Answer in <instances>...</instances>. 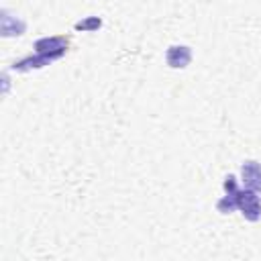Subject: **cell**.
<instances>
[{"instance_id":"obj_3","label":"cell","mask_w":261,"mask_h":261,"mask_svg":"<svg viewBox=\"0 0 261 261\" xmlns=\"http://www.w3.org/2000/svg\"><path fill=\"white\" fill-rule=\"evenodd\" d=\"M224 196L216 202V210L220 214H230L237 210V192H239V186H237V177L234 175H226L224 177Z\"/></svg>"},{"instance_id":"obj_2","label":"cell","mask_w":261,"mask_h":261,"mask_svg":"<svg viewBox=\"0 0 261 261\" xmlns=\"http://www.w3.org/2000/svg\"><path fill=\"white\" fill-rule=\"evenodd\" d=\"M67 47H69V39L63 37V35H57V37H43V39H37V41H35V53L45 55V57H49L51 61L63 57V55L67 53Z\"/></svg>"},{"instance_id":"obj_4","label":"cell","mask_w":261,"mask_h":261,"mask_svg":"<svg viewBox=\"0 0 261 261\" xmlns=\"http://www.w3.org/2000/svg\"><path fill=\"white\" fill-rule=\"evenodd\" d=\"M241 179L245 188L253 192H261V163L255 159H249L241 165Z\"/></svg>"},{"instance_id":"obj_1","label":"cell","mask_w":261,"mask_h":261,"mask_svg":"<svg viewBox=\"0 0 261 261\" xmlns=\"http://www.w3.org/2000/svg\"><path fill=\"white\" fill-rule=\"evenodd\" d=\"M237 210H241V214L249 220V222H257L261 220V196L259 192H253L249 188L237 192Z\"/></svg>"},{"instance_id":"obj_5","label":"cell","mask_w":261,"mask_h":261,"mask_svg":"<svg viewBox=\"0 0 261 261\" xmlns=\"http://www.w3.org/2000/svg\"><path fill=\"white\" fill-rule=\"evenodd\" d=\"M165 61L173 69H184L192 61V49L188 45H171L165 53Z\"/></svg>"},{"instance_id":"obj_6","label":"cell","mask_w":261,"mask_h":261,"mask_svg":"<svg viewBox=\"0 0 261 261\" xmlns=\"http://www.w3.org/2000/svg\"><path fill=\"white\" fill-rule=\"evenodd\" d=\"M24 29H27L24 20L14 18L8 10H2V35L4 37H14V35L20 37L24 33Z\"/></svg>"},{"instance_id":"obj_7","label":"cell","mask_w":261,"mask_h":261,"mask_svg":"<svg viewBox=\"0 0 261 261\" xmlns=\"http://www.w3.org/2000/svg\"><path fill=\"white\" fill-rule=\"evenodd\" d=\"M49 63H51L49 57L35 53V55H29V57L20 59V61H14V63H12V69H14V71H29V69H41V67L49 65Z\"/></svg>"},{"instance_id":"obj_8","label":"cell","mask_w":261,"mask_h":261,"mask_svg":"<svg viewBox=\"0 0 261 261\" xmlns=\"http://www.w3.org/2000/svg\"><path fill=\"white\" fill-rule=\"evenodd\" d=\"M75 31H84V33H94L98 29H102V18L100 16H86L84 20H77L73 24Z\"/></svg>"}]
</instances>
